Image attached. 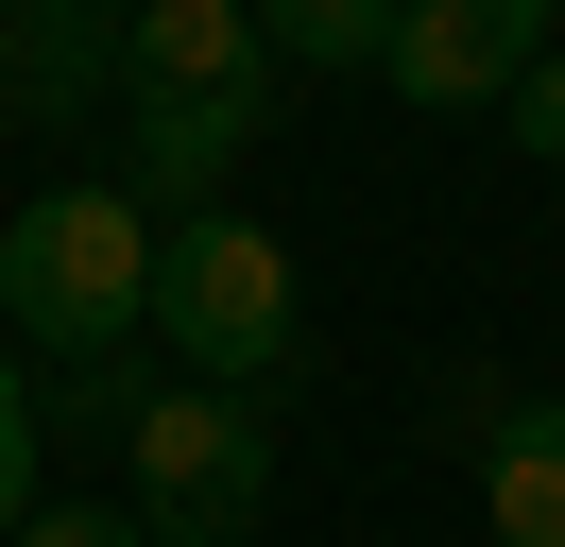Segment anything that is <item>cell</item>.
Segmentation results:
<instances>
[{
  "label": "cell",
  "mask_w": 565,
  "mask_h": 547,
  "mask_svg": "<svg viewBox=\"0 0 565 547\" xmlns=\"http://www.w3.org/2000/svg\"><path fill=\"white\" fill-rule=\"evenodd\" d=\"M275 68H394V0H275Z\"/></svg>",
  "instance_id": "9c48e42d"
},
{
  "label": "cell",
  "mask_w": 565,
  "mask_h": 547,
  "mask_svg": "<svg viewBox=\"0 0 565 547\" xmlns=\"http://www.w3.org/2000/svg\"><path fill=\"white\" fill-rule=\"evenodd\" d=\"M120 462H138V530L154 547H241L257 513H275V410L154 376V410L120 428Z\"/></svg>",
  "instance_id": "3957f363"
},
{
  "label": "cell",
  "mask_w": 565,
  "mask_h": 547,
  "mask_svg": "<svg viewBox=\"0 0 565 547\" xmlns=\"http://www.w3.org/2000/svg\"><path fill=\"white\" fill-rule=\"evenodd\" d=\"M531 68H548V18L531 0H394V103H428V120H462V103H514Z\"/></svg>",
  "instance_id": "277c9868"
},
{
  "label": "cell",
  "mask_w": 565,
  "mask_h": 547,
  "mask_svg": "<svg viewBox=\"0 0 565 547\" xmlns=\"http://www.w3.org/2000/svg\"><path fill=\"white\" fill-rule=\"evenodd\" d=\"M497 120H514V154H548V171H565V52H548V68H531V86H514V103H497Z\"/></svg>",
  "instance_id": "8fae6325"
},
{
  "label": "cell",
  "mask_w": 565,
  "mask_h": 547,
  "mask_svg": "<svg viewBox=\"0 0 565 547\" xmlns=\"http://www.w3.org/2000/svg\"><path fill=\"white\" fill-rule=\"evenodd\" d=\"M120 103H275V34L241 0H138L120 18Z\"/></svg>",
  "instance_id": "5b68a950"
},
{
  "label": "cell",
  "mask_w": 565,
  "mask_h": 547,
  "mask_svg": "<svg viewBox=\"0 0 565 547\" xmlns=\"http://www.w3.org/2000/svg\"><path fill=\"white\" fill-rule=\"evenodd\" d=\"M35 428H52V410L18 394V360H0V547L35 530Z\"/></svg>",
  "instance_id": "30bf717a"
},
{
  "label": "cell",
  "mask_w": 565,
  "mask_h": 547,
  "mask_svg": "<svg viewBox=\"0 0 565 547\" xmlns=\"http://www.w3.org/2000/svg\"><path fill=\"white\" fill-rule=\"evenodd\" d=\"M275 103H120V189L172 205V223H223V171L257 154Z\"/></svg>",
  "instance_id": "8992f818"
},
{
  "label": "cell",
  "mask_w": 565,
  "mask_h": 547,
  "mask_svg": "<svg viewBox=\"0 0 565 547\" xmlns=\"http://www.w3.org/2000/svg\"><path fill=\"white\" fill-rule=\"evenodd\" d=\"M154 325H172L189 394H275L291 360H309V291H291V239L275 223H172V257H154Z\"/></svg>",
  "instance_id": "7a4b0ae2"
},
{
  "label": "cell",
  "mask_w": 565,
  "mask_h": 547,
  "mask_svg": "<svg viewBox=\"0 0 565 547\" xmlns=\"http://www.w3.org/2000/svg\"><path fill=\"white\" fill-rule=\"evenodd\" d=\"M154 205L138 189H35L18 223H0V325L35 342V360H70V376H104V360H138V325H154Z\"/></svg>",
  "instance_id": "6da1fadb"
},
{
  "label": "cell",
  "mask_w": 565,
  "mask_h": 547,
  "mask_svg": "<svg viewBox=\"0 0 565 547\" xmlns=\"http://www.w3.org/2000/svg\"><path fill=\"white\" fill-rule=\"evenodd\" d=\"M480 530L497 547H565V394H514V428L480 444Z\"/></svg>",
  "instance_id": "ba28073f"
},
{
  "label": "cell",
  "mask_w": 565,
  "mask_h": 547,
  "mask_svg": "<svg viewBox=\"0 0 565 547\" xmlns=\"http://www.w3.org/2000/svg\"><path fill=\"white\" fill-rule=\"evenodd\" d=\"M104 86H120V18H86V0H0V103H18V120H86Z\"/></svg>",
  "instance_id": "52a82bcc"
},
{
  "label": "cell",
  "mask_w": 565,
  "mask_h": 547,
  "mask_svg": "<svg viewBox=\"0 0 565 547\" xmlns=\"http://www.w3.org/2000/svg\"><path fill=\"white\" fill-rule=\"evenodd\" d=\"M18 547H154V530H138V513H86V496H35Z\"/></svg>",
  "instance_id": "7c38bea8"
}]
</instances>
